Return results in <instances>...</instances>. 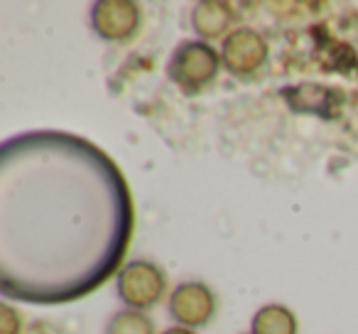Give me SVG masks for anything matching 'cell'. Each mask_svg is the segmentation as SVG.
I'll use <instances>...</instances> for the list:
<instances>
[{"instance_id":"cell-1","label":"cell","mask_w":358,"mask_h":334,"mask_svg":"<svg viewBox=\"0 0 358 334\" xmlns=\"http://www.w3.org/2000/svg\"><path fill=\"white\" fill-rule=\"evenodd\" d=\"M221 67H224L221 52H216L204 40H189L182 42L172 52L167 64V76L185 94H199L206 86L214 84Z\"/></svg>"},{"instance_id":"cell-2","label":"cell","mask_w":358,"mask_h":334,"mask_svg":"<svg viewBox=\"0 0 358 334\" xmlns=\"http://www.w3.org/2000/svg\"><path fill=\"white\" fill-rule=\"evenodd\" d=\"M167 293V275L152 260H130L120 268L115 280V295L128 309L155 307Z\"/></svg>"},{"instance_id":"cell-3","label":"cell","mask_w":358,"mask_h":334,"mask_svg":"<svg viewBox=\"0 0 358 334\" xmlns=\"http://www.w3.org/2000/svg\"><path fill=\"white\" fill-rule=\"evenodd\" d=\"M169 317L177 322V327L187 329H199L214 319L216 314V295L214 290L206 283L199 280H187V283H179L172 290L167 300Z\"/></svg>"},{"instance_id":"cell-4","label":"cell","mask_w":358,"mask_h":334,"mask_svg":"<svg viewBox=\"0 0 358 334\" xmlns=\"http://www.w3.org/2000/svg\"><path fill=\"white\" fill-rule=\"evenodd\" d=\"M268 42L253 27H236L221 45L224 69L231 76H238V79L258 74L268 62Z\"/></svg>"},{"instance_id":"cell-5","label":"cell","mask_w":358,"mask_h":334,"mask_svg":"<svg viewBox=\"0 0 358 334\" xmlns=\"http://www.w3.org/2000/svg\"><path fill=\"white\" fill-rule=\"evenodd\" d=\"M143 13L133 0H101L91 6V27L106 42H128L138 35Z\"/></svg>"},{"instance_id":"cell-6","label":"cell","mask_w":358,"mask_h":334,"mask_svg":"<svg viewBox=\"0 0 358 334\" xmlns=\"http://www.w3.org/2000/svg\"><path fill=\"white\" fill-rule=\"evenodd\" d=\"M236 11L224 3V0H204V3H196L194 11H192V27L204 42L221 40V37H229L236 30Z\"/></svg>"},{"instance_id":"cell-7","label":"cell","mask_w":358,"mask_h":334,"mask_svg":"<svg viewBox=\"0 0 358 334\" xmlns=\"http://www.w3.org/2000/svg\"><path fill=\"white\" fill-rule=\"evenodd\" d=\"M297 317L280 302L263 305L250 319V334H297Z\"/></svg>"},{"instance_id":"cell-8","label":"cell","mask_w":358,"mask_h":334,"mask_svg":"<svg viewBox=\"0 0 358 334\" xmlns=\"http://www.w3.org/2000/svg\"><path fill=\"white\" fill-rule=\"evenodd\" d=\"M106 334H155V324L140 309H118L106 324Z\"/></svg>"},{"instance_id":"cell-9","label":"cell","mask_w":358,"mask_h":334,"mask_svg":"<svg viewBox=\"0 0 358 334\" xmlns=\"http://www.w3.org/2000/svg\"><path fill=\"white\" fill-rule=\"evenodd\" d=\"M0 334H25L22 314L13 305H0Z\"/></svg>"},{"instance_id":"cell-10","label":"cell","mask_w":358,"mask_h":334,"mask_svg":"<svg viewBox=\"0 0 358 334\" xmlns=\"http://www.w3.org/2000/svg\"><path fill=\"white\" fill-rule=\"evenodd\" d=\"M25 334H62V332L57 324L47 322V319H35V322L25 329Z\"/></svg>"},{"instance_id":"cell-11","label":"cell","mask_w":358,"mask_h":334,"mask_svg":"<svg viewBox=\"0 0 358 334\" xmlns=\"http://www.w3.org/2000/svg\"><path fill=\"white\" fill-rule=\"evenodd\" d=\"M162 334H196L194 329H187V327H169V329H164Z\"/></svg>"},{"instance_id":"cell-12","label":"cell","mask_w":358,"mask_h":334,"mask_svg":"<svg viewBox=\"0 0 358 334\" xmlns=\"http://www.w3.org/2000/svg\"><path fill=\"white\" fill-rule=\"evenodd\" d=\"M245 334H250V332H245Z\"/></svg>"}]
</instances>
